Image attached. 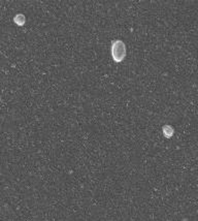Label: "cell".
<instances>
[{
	"label": "cell",
	"mask_w": 198,
	"mask_h": 221,
	"mask_svg": "<svg viewBox=\"0 0 198 221\" xmlns=\"http://www.w3.org/2000/svg\"><path fill=\"white\" fill-rule=\"evenodd\" d=\"M13 21H15V23L17 24V25H19V26H22L25 24V17H24V15H22V13H19V15H17L15 18H13Z\"/></svg>",
	"instance_id": "obj_2"
},
{
	"label": "cell",
	"mask_w": 198,
	"mask_h": 221,
	"mask_svg": "<svg viewBox=\"0 0 198 221\" xmlns=\"http://www.w3.org/2000/svg\"><path fill=\"white\" fill-rule=\"evenodd\" d=\"M112 55H113V59L116 62L123 61L125 55H126V48H125V44L122 40L118 39L113 43Z\"/></svg>",
	"instance_id": "obj_1"
}]
</instances>
